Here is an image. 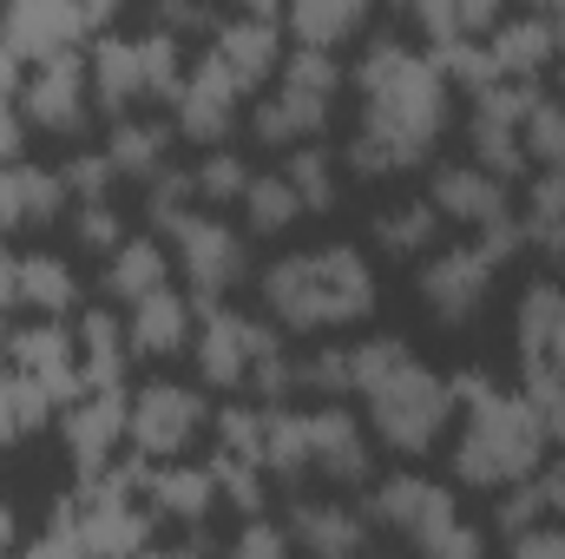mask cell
<instances>
[{
    "instance_id": "6da1fadb",
    "label": "cell",
    "mask_w": 565,
    "mask_h": 559,
    "mask_svg": "<svg viewBox=\"0 0 565 559\" xmlns=\"http://www.w3.org/2000/svg\"><path fill=\"white\" fill-rule=\"evenodd\" d=\"M355 126L342 139L349 178H408L434 165V151L454 126V80L440 60L408 46L402 33H375L349 73Z\"/></svg>"
},
{
    "instance_id": "7a4b0ae2",
    "label": "cell",
    "mask_w": 565,
    "mask_h": 559,
    "mask_svg": "<svg viewBox=\"0 0 565 559\" xmlns=\"http://www.w3.org/2000/svg\"><path fill=\"white\" fill-rule=\"evenodd\" d=\"M264 289V316L282 336H329V329H355L382 309V283L375 264L355 244H309V251H282L277 264L257 271Z\"/></svg>"
},
{
    "instance_id": "3957f363",
    "label": "cell",
    "mask_w": 565,
    "mask_h": 559,
    "mask_svg": "<svg viewBox=\"0 0 565 559\" xmlns=\"http://www.w3.org/2000/svg\"><path fill=\"white\" fill-rule=\"evenodd\" d=\"M454 481L460 487H480V494H500L513 487L520 474H533L546 461V428L533 415L526 389H507L493 382L487 369H460L454 376Z\"/></svg>"
},
{
    "instance_id": "277c9868",
    "label": "cell",
    "mask_w": 565,
    "mask_h": 559,
    "mask_svg": "<svg viewBox=\"0 0 565 559\" xmlns=\"http://www.w3.org/2000/svg\"><path fill=\"white\" fill-rule=\"evenodd\" d=\"M526 251V224L520 218H500L487 231H473L467 244H434L422 264V309L427 323L440 329H473L487 309H493V283L500 271Z\"/></svg>"
},
{
    "instance_id": "5b68a950",
    "label": "cell",
    "mask_w": 565,
    "mask_h": 559,
    "mask_svg": "<svg viewBox=\"0 0 565 559\" xmlns=\"http://www.w3.org/2000/svg\"><path fill=\"white\" fill-rule=\"evenodd\" d=\"M362 409H369V434L402 454V461H422L427 447H440V434L454 428V376L427 369L415 349H402L369 389H362Z\"/></svg>"
},
{
    "instance_id": "8992f818",
    "label": "cell",
    "mask_w": 565,
    "mask_h": 559,
    "mask_svg": "<svg viewBox=\"0 0 565 559\" xmlns=\"http://www.w3.org/2000/svg\"><path fill=\"white\" fill-rule=\"evenodd\" d=\"M342 93H349L342 60L329 46H296L277 66V80L257 93V106H250V139L264 151H289L302 139H322L335 106H342Z\"/></svg>"
},
{
    "instance_id": "52a82bcc",
    "label": "cell",
    "mask_w": 565,
    "mask_h": 559,
    "mask_svg": "<svg viewBox=\"0 0 565 559\" xmlns=\"http://www.w3.org/2000/svg\"><path fill=\"white\" fill-rule=\"evenodd\" d=\"M369 520H375L382 534L408 540V547L427 553V559L487 553V534L460 520L454 487H440V481H427V474H388V481H375V494H369Z\"/></svg>"
},
{
    "instance_id": "ba28073f",
    "label": "cell",
    "mask_w": 565,
    "mask_h": 559,
    "mask_svg": "<svg viewBox=\"0 0 565 559\" xmlns=\"http://www.w3.org/2000/svg\"><path fill=\"white\" fill-rule=\"evenodd\" d=\"M86 73H93V106L113 113V119H126L132 106H145V99H158V106L178 99V86H184V46H178L171 27L139 33V40L106 33V40L93 46Z\"/></svg>"
},
{
    "instance_id": "9c48e42d",
    "label": "cell",
    "mask_w": 565,
    "mask_h": 559,
    "mask_svg": "<svg viewBox=\"0 0 565 559\" xmlns=\"http://www.w3.org/2000/svg\"><path fill=\"white\" fill-rule=\"evenodd\" d=\"M164 238L178 244V271H184V289L198 296V309H204V303H224L237 283L250 277V244H244V231H231V218H217V211H191V218H178Z\"/></svg>"
},
{
    "instance_id": "30bf717a",
    "label": "cell",
    "mask_w": 565,
    "mask_h": 559,
    "mask_svg": "<svg viewBox=\"0 0 565 559\" xmlns=\"http://www.w3.org/2000/svg\"><path fill=\"white\" fill-rule=\"evenodd\" d=\"M211 402L191 382H145L126 409V441L139 447V461H178L204 441Z\"/></svg>"
},
{
    "instance_id": "8fae6325",
    "label": "cell",
    "mask_w": 565,
    "mask_h": 559,
    "mask_svg": "<svg viewBox=\"0 0 565 559\" xmlns=\"http://www.w3.org/2000/svg\"><path fill=\"white\" fill-rule=\"evenodd\" d=\"M20 119L33 133H53V139H86V126H93V73H86V60L46 53L33 66V80L20 86Z\"/></svg>"
},
{
    "instance_id": "7c38bea8",
    "label": "cell",
    "mask_w": 565,
    "mask_h": 559,
    "mask_svg": "<svg viewBox=\"0 0 565 559\" xmlns=\"http://www.w3.org/2000/svg\"><path fill=\"white\" fill-rule=\"evenodd\" d=\"M244 86L204 53L198 66H184V86H178V99H171V126H178V139L191 145H224L237 133V119H244Z\"/></svg>"
},
{
    "instance_id": "4fadbf2b",
    "label": "cell",
    "mask_w": 565,
    "mask_h": 559,
    "mask_svg": "<svg viewBox=\"0 0 565 559\" xmlns=\"http://www.w3.org/2000/svg\"><path fill=\"white\" fill-rule=\"evenodd\" d=\"M309 474L329 481L335 494L375 481V447H369V428L349 415L342 402H316L309 409Z\"/></svg>"
},
{
    "instance_id": "5bb4252c",
    "label": "cell",
    "mask_w": 565,
    "mask_h": 559,
    "mask_svg": "<svg viewBox=\"0 0 565 559\" xmlns=\"http://www.w3.org/2000/svg\"><path fill=\"white\" fill-rule=\"evenodd\" d=\"M427 198H434V211H440L447 224H460V231H487V224L513 218V184L493 178V171L473 165V158H460V165H434Z\"/></svg>"
},
{
    "instance_id": "9a60e30c",
    "label": "cell",
    "mask_w": 565,
    "mask_h": 559,
    "mask_svg": "<svg viewBox=\"0 0 565 559\" xmlns=\"http://www.w3.org/2000/svg\"><path fill=\"white\" fill-rule=\"evenodd\" d=\"M7 356H13V369H20V376H33L53 402H79V389H86V369H79V336H73L60 316H40V323L13 329Z\"/></svg>"
},
{
    "instance_id": "2e32d148",
    "label": "cell",
    "mask_w": 565,
    "mask_h": 559,
    "mask_svg": "<svg viewBox=\"0 0 565 559\" xmlns=\"http://www.w3.org/2000/svg\"><path fill=\"white\" fill-rule=\"evenodd\" d=\"M191 336H198V296H191V289L158 283L151 296L126 303V342H132V356H145V362H171V356H184Z\"/></svg>"
},
{
    "instance_id": "e0dca14e",
    "label": "cell",
    "mask_w": 565,
    "mask_h": 559,
    "mask_svg": "<svg viewBox=\"0 0 565 559\" xmlns=\"http://www.w3.org/2000/svg\"><path fill=\"white\" fill-rule=\"evenodd\" d=\"M211 60L244 86V93H264L282 66V33L277 20H257V13H237L224 27H211Z\"/></svg>"
},
{
    "instance_id": "ac0fdd59",
    "label": "cell",
    "mask_w": 565,
    "mask_h": 559,
    "mask_svg": "<svg viewBox=\"0 0 565 559\" xmlns=\"http://www.w3.org/2000/svg\"><path fill=\"white\" fill-rule=\"evenodd\" d=\"M289 540L316 559H349L375 540V520L369 507H349V500H289Z\"/></svg>"
},
{
    "instance_id": "d6986e66",
    "label": "cell",
    "mask_w": 565,
    "mask_h": 559,
    "mask_svg": "<svg viewBox=\"0 0 565 559\" xmlns=\"http://www.w3.org/2000/svg\"><path fill=\"white\" fill-rule=\"evenodd\" d=\"M66 204H73V198H66V178H60V171L20 165V158H13V165H0V238L53 224Z\"/></svg>"
},
{
    "instance_id": "ffe728a7",
    "label": "cell",
    "mask_w": 565,
    "mask_h": 559,
    "mask_svg": "<svg viewBox=\"0 0 565 559\" xmlns=\"http://www.w3.org/2000/svg\"><path fill=\"white\" fill-rule=\"evenodd\" d=\"M540 520H565V454L559 461H540L513 487H500V507H493V534L500 540L520 534V527H540Z\"/></svg>"
},
{
    "instance_id": "44dd1931",
    "label": "cell",
    "mask_w": 565,
    "mask_h": 559,
    "mask_svg": "<svg viewBox=\"0 0 565 559\" xmlns=\"http://www.w3.org/2000/svg\"><path fill=\"white\" fill-rule=\"evenodd\" d=\"M158 283H171V251H164L158 238H119V244L106 251V271H99V296H106L113 309H126V303L151 296Z\"/></svg>"
},
{
    "instance_id": "7402d4cb",
    "label": "cell",
    "mask_w": 565,
    "mask_h": 559,
    "mask_svg": "<svg viewBox=\"0 0 565 559\" xmlns=\"http://www.w3.org/2000/svg\"><path fill=\"white\" fill-rule=\"evenodd\" d=\"M119 434H126V389H119V382H106L99 395H79V402H73V415H66V447L79 454L86 474L106 467V454H113Z\"/></svg>"
},
{
    "instance_id": "603a6c76",
    "label": "cell",
    "mask_w": 565,
    "mask_h": 559,
    "mask_svg": "<svg viewBox=\"0 0 565 559\" xmlns=\"http://www.w3.org/2000/svg\"><path fill=\"white\" fill-rule=\"evenodd\" d=\"M277 171L296 184V198H302V211H309V218H322V211H335V204H342V178H349V165H342V151H335L329 139L289 145Z\"/></svg>"
},
{
    "instance_id": "cb8c5ba5",
    "label": "cell",
    "mask_w": 565,
    "mask_h": 559,
    "mask_svg": "<svg viewBox=\"0 0 565 559\" xmlns=\"http://www.w3.org/2000/svg\"><path fill=\"white\" fill-rule=\"evenodd\" d=\"M13 303L33 309V316H73V309H79V277H73V264L53 257V251L13 257Z\"/></svg>"
},
{
    "instance_id": "d4e9b609",
    "label": "cell",
    "mask_w": 565,
    "mask_h": 559,
    "mask_svg": "<svg viewBox=\"0 0 565 559\" xmlns=\"http://www.w3.org/2000/svg\"><path fill=\"white\" fill-rule=\"evenodd\" d=\"M487 53H493V73L500 80H540L546 73V60L559 53V40H553V27L540 20V13H520V20H493L487 27Z\"/></svg>"
},
{
    "instance_id": "484cf974",
    "label": "cell",
    "mask_w": 565,
    "mask_h": 559,
    "mask_svg": "<svg viewBox=\"0 0 565 559\" xmlns=\"http://www.w3.org/2000/svg\"><path fill=\"white\" fill-rule=\"evenodd\" d=\"M375 251L382 257H427L434 244H440V231H447V218L434 211V198H395V204H382L375 211Z\"/></svg>"
},
{
    "instance_id": "4316f807",
    "label": "cell",
    "mask_w": 565,
    "mask_h": 559,
    "mask_svg": "<svg viewBox=\"0 0 565 559\" xmlns=\"http://www.w3.org/2000/svg\"><path fill=\"white\" fill-rule=\"evenodd\" d=\"M145 507L164 520H204L217 507V481L211 467H178V461H151L145 474Z\"/></svg>"
},
{
    "instance_id": "83f0119b",
    "label": "cell",
    "mask_w": 565,
    "mask_h": 559,
    "mask_svg": "<svg viewBox=\"0 0 565 559\" xmlns=\"http://www.w3.org/2000/svg\"><path fill=\"white\" fill-rule=\"evenodd\" d=\"M171 145H178V126L171 119H119L113 133H106V158H113V171L119 178H158L164 165H171Z\"/></svg>"
},
{
    "instance_id": "f1b7e54d",
    "label": "cell",
    "mask_w": 565,
    "mask_h": 559,
    "mask_svg": "<svg viewBox=\"0 0 565 559\" xmlns=\"http://www.w3.org/2000/svg\"><path fill=\"white\" fill-rule=\"evenodd\" d=\"M73 336L86 342V356H79V369H86V389H106V382H119L126 376V356H132V342H126V309H86L79 323H73Z\"/></svg>"
},
{
    "instance_id": "f546056e",
    "label": "cell",
    "mask_w": 565,
    "mask_h": 559,
    "mask_svg": "<svg viewBox=\"0 0 565 559\" xmlns=\"http://www.w3.org/2000/svg\"><path fill=\"white\" fill-rule=\"evenodd\" d=\"M296 46H349L369 27V0H282Z\"/></svg>"
},
{
    "instance_id": "4dcf8cb0",
    "label": "cell",
    "mask_w": 565,
    "mask_h": 559,
    "mask_svg": "<svg viewBox=\"0 0 565 559\" xmlns=\"http://www.w3.org/2000/svg\"><path fill=\"white\" fill-rule=\"evenodd\" d=\"M559 309H565L559 277H540V283L520 289V303H513V349H520V362H546V342H553Z\"/></svg>"
},
{
    "instance_id": "1f68e13d",
    "label": "cell",
    "mask_w": 565,
    "mask_h": 559,
    "mask_svg": "<svg viewBox=\"0 0 565 559\" xmlns=\"http://www.w3.org/2000/svg\"><path fill=\"white\" fill-rule=\"evenodd\" d=\"M467 151H473V165H487L507 184L533 165L526 139H520V119H493V113H467Z\"/></svg>"
},
{
    "instance_id": "d6a6232c",
    "label": "cell",
    "mask_w": 565,
    "mask_h": 559,
    "mask_svg": "<svg viewBox=\"0 0 565 559\" xmlns=\"http://www.w3.org/2000/svg\"><path fill=\"white\" fill-rule=\"evenodd\" d=\"M296 218H309L302 198H296V184H289L282 171H257L250 191H244V224H250V238H282Z\"/></svg>"
},
{
    "instance_id": "836d02e7",
    "label": "cell",
    "mask_w": 565,
    "mask_h": 559,
    "mask_svg": "<svg viewBox=\"0 0 565 559\" xmlns=\"http://www.w3.org/2000/svg\"><path fill=\"white\" fill-rule=\"evenodd\" d=\"M191 171H198V204H204V211H231V204H244V191H250V178H257L231 145H204V158H198Z\"/></svg>"
},
{
    "instance_id": "e575fe53",
    "label": "cell",
    "mask_w": 565,
    "mask_h": 559,
    "mask_svg": "<svg viewBox=\"0 0 565 559\" xmlns=\"http://www.w3.org/2000/svg\"><path fill=\"white\" fill-rule=\"evenodd\" d=\"M520 224H526V244H540V238H553L565 224V165H540L533 171V184H526V211H520Z\"/></svg>"
},
{
    "instance_id": "d590c367",
    "label": "cell",
    "mask_w": 565,
    "mask_h": 559,
    "mask_svg": "<svg viewBox=\"0 0 565 559\" xmlns=\"http://www.w3.org/2000/svg\"><path fill=\"white\" fill-rule=\"evenodd\" d=\"M520 389H526L533 415L546 428V441L565 447V369H553V362H520Z\"/></svg>"
},
{
    "instance_id": "8d00e7d4",
    "label": "cell",
    "mask_w": 565,
    "mask_h": 559,
    "mask_svg": "<svg viewBox=\"0 0 565 559\" xmlns=\"http://www.w3.org/2000/svg\"><path fill=\"white\" fill-rule=\"evenodd\" d=\"M151 191H145V211H151V224L158 231H171L178 218H191V211H204L198 204V171H178V165H164L158 178H145Z\"/></svg>"
},
{
    "instance_id": "74e56055",
    "label": "cell",
    "mask_w": 565,
    "mask_h": 559,
    "mask_svg": "<svg viewBox=\"0 0 565 559\" xmlns=\"http://www.w3.org/2000/svg\"><path fill=\"white\" fill-rule=\"evenodd\" d=\"M46 409H53V395L33 382V376H0V441L7 434H33L40 421H46Z\"/></svg>"
},
{
    "instance_id": "f35d334b",
    "label": "cell",
    "mask_w": 565,
    "mask_h": 559,
    "mask_svg": "<svg viewBox=\"0 0 565 559\" xmlns=\"http://www.w3.org/2000/svg\"><path fill=\"white\" fill-rule=\"evenodd\" d=\"M520 139H526V158L533 165H565V99H533L526 119H520Z\"/></svg>"
},
{
    "instance_id": "ab89813d",
    "label": "cell",
    "mask_w": 565,
    "mask_h": 559,
    "mask_svg": "<svg viewBox=\"0 0 565 559\" xmlns=\"http://www.w3.org/2000/svg\"><path fill=\"white\" fill-rule=\"evenodd\" d=\"M60 178H66V198H73V204H106L113 184H119V171H113L106 151H73V158L60 165Z\"/></svg>"
},
{
    "instance_id": "60d3db41",
    "label": "cell",
    "mask_w": 565,
    "mask_h": 559,
    "mask_svg": "<svg viewBox=\"0 0 565 559\" xmlns=\"http://www.w3.org/2000/svg\"><path fill=\"white\" fill-rule=\"evenodd\" d=\"M126 238V218H119V204L106 198V204H73V244H86V251H113Z\"/></svg>"
},
{
    "instance_id": "b9f144b4",
    "label": "cell",
    "mask_w": 565,
    "mask_h": 559,
    "mask_svg": "<svg viewBox=\"0 0 565 559\" xmlns=\"http://www.w3.org/2000/svg\"><path fill=\"white\" fill-rule=\"evenodd\" d=\"M408 20L427 33V46H447V40H467V20L454 0H408Z\"/></svg>"
},
{
    "instance_id": "7bdbcfd3",
    "label": "cell",
    "mask_w": 565,
    "mask_h": 559,
    "mask_svg": "<svg viewBox=\"0 0 565 559\" xmlns=\"http://www.w3.org/2000/svg\"><path fill=\"white\" fill-rule=\"evenodd\" d=\"M507 553H520V559H565V520H540V527L507 534Z\"/></svg>"
},
{
    "instance_id": "ee69618b",
    "label": "cell",
    "mask_w": 565,
    "mask_h": 559,
    "mask_svg": "<svg viewBox=\"0 0 565 559\" xmlns=\"http://www.w3.org/2000/svg\"><path fill=\"white\" fill-rule=\"evenodd\" d=\"M231 547H237V553H282V547H296V540H289V527H270V520H250L244 534H231Z\"/></svg>"
},
{
    "instance_id": "f6af8a7d",
    "label": "cell",
    "mask_w": 565,
    "mask_h": 559,
    "mask_svg": "<svg viewBox=\"0 0 565 559\" xmlns=\"http://www.w3.org/2000/svg\"><path fill=\"white\" fill-rule=\"evenodd\" d=\"M20 139H26V119H20V106H13V99H0V165H13V158H20Z\"/></svg>"
},
{
    "instance_id": "bcb514c9",
    "label": "cell",
    "mask_w": 565,
    "mask_h": 559,
    "mask_svg": "<svg viewBox=\"0 0 565 559\" xmlns=\"http://www.w3.org/2000/svg\"><path fill=\"white\" fill-rule=\"evenodd\" d=\"M454 7H460V20H467V33H487V27L500 20V7H507V0H454Z\"/></svg>"
},
{
    "instance_id": "7dc6e473",
    "label": "cell",
    "mask_w": 565,
    "mask_h": 559,
    "mask_svg": "<svg viewBox=\"0 0 565 559\" xmlns=\"http://www.w3.org/2000/svg\"><path fill=\"white\" fill-rule=\"evenodd\" d=\"M73 7H79V20H86V27H106L126 0H73Z\"/></svg>"
},
{
    "instance_id": "c3c4849f",
    "label": "cell",
    "mask_w": 565,
    "mask_h": 559,
    "mask_svg": "<svg viewBox=\"0 0 565 559\" xmlns=\"http://www.w3.org/2000/svg\"><path fill=\"white\" fill-rule=\"evenodd\" d=\"M540 251H546V264H553V277L565 283V224L553 231V238H540Z\"/></svg>"
},
{
    "instance_id": "681fc988",
    "label": "cell",
    "mask_w": 565,
    "mask_h": 559,
    "mask_svg": "<svg viewBox=\"0 0 565 559\" xmlns=\"http://www.w3.org/2000/svg\"><path fill=\"white\" fill-rule=\"evenodd\" d=\"M533 13H540V20L553 27V40H559V46H565V0H540Z\"/></svg>"
},
{
    "instance_id": "f907efd6",
    "label": "cell",
    "mask_w": 565,
    "mask_h": 559,
    "mask_svg": "<svg viewBox=\"0 0 565 559\" xmlns=\"http://www.w3.org/2000/svg\"><path fill=\"white\" fill-rule=\"evenodd\" d=\"M237 13H257V20H277L282 13V0H231Z\"/></svg>"
},
{
    "instance_id": "816d5d0a",
    "label": "cell",
    "mask_w": 565,
    "mask_h": 559,
    "mask_svg": "<svg viewBox=\"0 0 565 559\" xmlns=\"http://www.w3.org/2000/svg\"><path fill=\"white\" fill-rule=\"evenodd\" d=\"M546 362H553V369H565V309H559V323H553V342H546Z\"/></svg>"
},
{
    "instance_id": "f5cc1de1",
    "label": "cell",
    "mask_w": 565,
    "mask_h": 559,
    "mask_svg": "<svg viewBox=\"0 0 565 559\" xmlns=\"http://www.w3.org/2000/svg\"><path fill=\"white\" fill-rule=\"evenodd\" d=\"M0 99H7V60H0Z\"/></svg>"
},
{
    "instance_id": "db71d44e",
    "label": "cell",
    "mask_w": 565,
    "mask_h": 559,
    "mask_svg": "<svg viewBox=\"0 0 565 559\" xmlns=\"http://www.w3.org/2000/svg\"><path fill=\"white\" fill-rule=\"evenodd\" d=\"M559 99H565V66H559Z\"/></svg>"
},
{
    "instance_id": "11a10c76",
    "label": "cell",
    "mask_w": 565,
    "mask_h": 559,
    "mask_svg": "<svg viewBox=\"0 0 565 559\" xmlns=\"http://www.w3.org/2000/svg\"><path fill=\"white\" fill-rule=\"evenodd\" d=\"M526 7H540V0H526Z\"/></svg>"
}]
</instances>
